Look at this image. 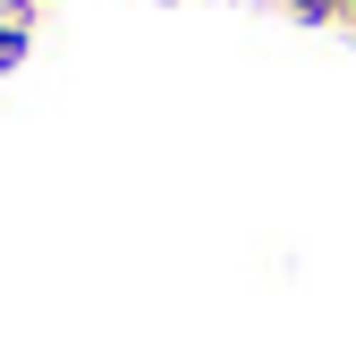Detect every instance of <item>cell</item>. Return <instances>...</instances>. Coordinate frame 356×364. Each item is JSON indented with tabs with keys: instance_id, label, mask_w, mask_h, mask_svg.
<instances>
[{
	"instance_id": "obj_2",
	"label": "cell",
	"mask_w": 356,
	"mask_h": 364,
	"mask_svg": "<svg viewBox=\"0 0 356 364\" xmlns=\"http://www.w3.org/2000/svg\"><path fill=\"white\" fill-rule=\"evenodd\" d=\"M26 34H34V26H17V17H0V68H17V60H26Z\"/></svg>"
},
{
	"instance_id": "obj_1",
	"label": "cell",
	"mask_w": 356,
	"mask_h": 364,
	"mask_svg": "<svg viewBox=\"0 0 356 364\" xmlns=\"http://www.w3.org/2000/svg\"><path fill=\"white\" fill-rule=\"evenodd\" d=\"M288 17H305V26H348V0H280Z\"/></svg>"
}]
</instances>
